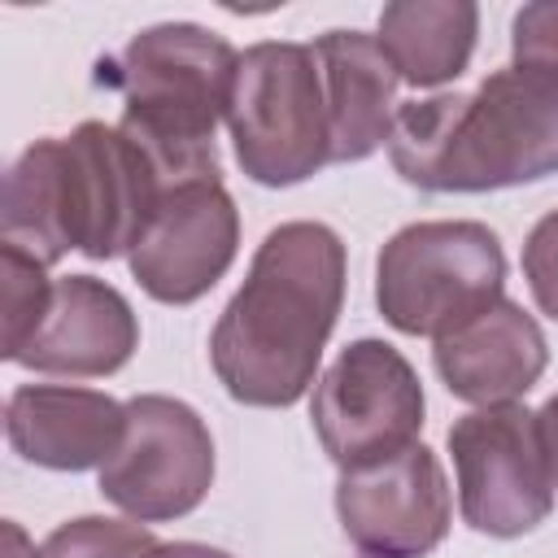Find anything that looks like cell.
I'll list each match as a JSON object with an SVG mask.
<instances>
[{
  "mask_svg": "<svg viewBox=\"0 0 558 558\" xmlns=\"http://www.w3.org/2000/svg\"><path fill=\"white\" fill-rule=\"evenodd\" d=\"M235 65L240 52L196 22L148 26L109 61V83L126 100L118 131L144 148L166 192L218 179L214 131L227 118Z\"/></svg>",
  "mask_w": 558,
  "mask_h": 558,
  "instance_id": "obj_3",
  "label": "cell"
},
{
  "mask_svg": "<svg viewBox=\"0 0 558 558\" xmlns=\"http://www.w3.org/2000/svg\"><path fill=\"white\" fill-rule=\"evenodd\" d=\"M432 357H436V375L458 401L506 405L541 379L549 362V344L541 323L519 301L501 296L471 323L440 336Z\"/></svg>",
  "mask_w": 558,
  "mask_h": 558,
  "instance_id": "obj_14",
  "label": "cell"
},
{
  "mask_svg": "<svg viewBox=\"0 0 558 558\" xmlns=\"http://www.w3.org/2000/svg\"><path fill=\"white\" fill-rule=\"evenodd\" d=\"M510 31H514L510 35V52H514L510 65L541 70V74L558 78V0L523 4L514 13V26Z\"/></svg>",
  "mask_w": 558,
  "mask_h": 558,
  "instance_id": "obj_20",
  "label": "cell"
},
{
  "mask_svg": "<svg viewBox=\"0 0 558 558\" xmlns=\"http://www.w3.org/2000/svg\"><path fill=\"white\" fill-rule=\"evenodd\" d=\"M0 270H4V362H17L26 340L39 331L48 305H52V283L44 275V262L22 253L17 244L0 240Z\"/></svg>",
  "mask_w": 558,
  "mask_h": 558,
  "instance_id": "obj_18",
  "label": "cell"
},
{
  "mask_svg": "<svg viewBox=\"0 0 558 558\" xmlns=\"http://www.w3.org/2000/svg\"><path fill=\"white\" fill-rule=\"evenodd\" d=\"M462 519L484 536H523L554 510L541 418L519 401L480 405L449 427Z\"/></svg>",
  "mask_w": 558,
  "mask_h": 558,
  "instance_id": "obj_6",
  "label": "cell"
},
{
  "mask_svg": "<svg viewBox=\"0 0 558 558\" xmlns=\"http://www.w3.org/2000/svg\"><path fill=\"white\" fill-rule=\"evenodd\" d=\"M480 9L471 0H397L379 13V48L410 87L453 83L475 52Z\"/></svg>",
  "mask_w": 558,
  "mask_h": 558,
  "instance_id": "obj_16",
  "label": "cell"
},
{
  "mask_svg": "<svg viewBox=\"0 0 558 558\" xmlns=\"http://www.w3.org/2000/svg\"><path fill=\"white\" fill-rule=\"evenodd\" d=\"M4 436L13 453L48 471L105 466L126 436V405L96 388L22 384L4 401Z\"/></svg>",
  "mask_w": 558,
  "mask_h": 558,
  "instance_id": "obj_13",
  "label": "cell"
},
{
  "mask_svg": "<svg viewBox=\"0 0 558 558\" xmlns=\"http://www.w3.org/2000/svg\"><path fill=\"white\" fill-rule=\"evenodd\" d=\"M240 214L222 179L170 187L135 248L126 253L135 283L161 305H192L235 262Z\"/></svg>",
  "mask_w": 558,
  "mask_h": 558,
  "instance_id": "obj_10",
  "label": "cell"
},
{
  "mask_svg": "<svg viewBox=\"0 0 558 558\" xmlns=\"http://www.w3.org/2000/svg\"><path fill=\"white\" fill-rule=\"evenodd\" d=\"M4 558H39V554L26 545V536H22L17 523H4Z\"/></svg>",
  "mask_w": 558,
  "mask_h": 558,
  "instance_id": "obj_24",
  "label": "cell"
},
{
  "mask_svg": "<svg viewBox=\"0 0 558 558\" xmlns=\"http://www.w3.org/2000/svg\"><path fill=\"white\" fill-rule=\"evenodd\" d=\"M388 157L427 192H493L558 174V78L493 70L475 92H440L397 109Z\"/></svg>",
  "mask_w": 558,
  "mask_h": 558,
  "instance_id": "obj_2",
  "label": "cell"
},
{
  "mask_svg": "<svg viewBox=\"0 0 558 558\" xmlns=\"http://www.w3.org/2000/svg\"><path fill=\"white\" fill-rule=\"evenodd\" d=\"M423 384L414 366L388 340H353L318 375L310 418L318 445L340 471L392 458L418 445L423 432Z\"/></svg>",
  "mask_w": 558,
  "mask_h": 558,
  "instance_id": "obj_7",
  "label": "cell"
},
{
  "mask_svg": "<svg viewBox=\"0 0 558 558\" xmlns=\"http://www.w3.org/2000/svg\"><path fill=\"white\" fill-rule=\"evenodd\" d=\"M336 514L371 558H423L449 532V480L427 445L340 471Z\"/></svg>",
  "mask_w": 558,
  "mask_h": 558,
  "instance_id": "obj_9",
  "label": "cell"
},
{
  "mask_svg": "<svg viewBox=\"0 0 558 558\" xmlns=\"http://www.w3.org/2000/svg\"><path fill=\"white\" fill-rule=\"evenodd\" d=\"M344 305V244L327 222H279L227 301L209 362L244 405H292L318 384L327 336Z\"/></svg>",
  "mask_w": 558,
  "mask_h": 558,
  "instance_id": "obj_1",
  "label": "cell"
},
{
  "mask_svg": "<svg viewBox=\"0 0 558 558\" xmlns=\"http://www.w3.org/2000/svg\"><path fill=\"white\" fill-rule=\"evenodd\" d=\"M153 532L126 519L83 514L52 527L39 545V558H144L153 549Z\"/></svg>",
  "mask_w": 558,
  "mask_h": 558,
  "instance_id": "obj_19",
  "label": "cell"
},
{
  "mask_svg": "<svg viewBox=\"0 0 558 558\" xmlns=\"http://www.w3.org/2000/svg\"><path fill=\"white\" fill-rule=\"evenodd\" d=\"M541 418V436H545V453H549V471H554V488H558V392L536 410Z\"/></svg>",
  "mask_w": 558,
  "mask_h": 558,
  "instance_id": "obj_23",
  "label": "cell"
},
{
  "mask_svg": "<svg viewBox=\"0 0 558 558\" xmlns=\"http://www.w3.org/2000/svg\"><path fill=\"white\" fill-rule=\"evenodd\" d=\"M214 484V436L205 418L174 397L144 392L126 401V436L100 466V497L135 523L192 514Z\"/></svg>",
  "mask_w": 558,
  "mask_h": 558,
  "instance_id": "obj_8",
  "label": "cell"
},
{
  "mask_svg": "<svg viewBox=\"0 0 558 558\" xmlns=\"http://www.w3.org/2000/svg\"><path fill=\"white\" fill-rule=\"evenodd\" d=\"M523 275H527V288L536 296V305L558 318V209H549L532 231H527V244H523Z\"/></svg>",
  "mask_w": 558,
  "mask_h": 558,
  "instance_id": "obj_21",
  "label": "cell"
},
{
  "mask_svg": "<svg viewBox=\"0 0 558 558\" xmlns=\"http://www.w3.org/2000/svg\"><path fill=\"white\" fill-rule=\"evenodd\" d=\"M144 558H231V554L201 545V541H166V545H153Z\"/></svg>",
  "mask_w": 558,
  "mask_h": 558,
  "instance_id": "obj_22",
  "label": "cell"
},
{
  "mask_svg": "<svg viewBox=\"0 0 558 558\" xmlns=\"http://www.w3.org/2000/svg\"><path fill=\"white\" fill-rule=\"evenodd\" d=\"M227 126L253 183L292 187L331 161V126L318 57L310 44L262 39L240 52Z\"/></svg>",
  "mask_w": 558,
  "mask_h": 558,
  "instance_id": "obj_5",
  "label": "cell"
},
{
  "mask_svg": "<svg viewBox=\"0 0 558 558\" xmlns=\"http://www.w3.org/2000/svg\"><path fill=\"white\" fill-rule=\"evenodd\" d=\"M501 240L471 218L401 227L375 262V305L405 336H449L501 301Z\"/></svg>",
  "mask_w": 558,
  "mask_h": 558,
  "instance_id": "obj_4",
  "label": "cell"
},
{
  "mask_svg": "<svg viewBox=\"0 0 558 558\" xmlns=\"http://www.w3.org/2000/svg\"><path fill=\"white\" fill-rule=\"evenodd\" d=\"M323 74L327 126H331V161H362L379 144H388L397 122V83L388 52L366 31H327L310 44Z\"/></svg>",
  "mask_w": 558,
  "mask_h": 558,
  "instance_id": "obj_15",
  "label": "cell"
},
{
  "mask_svg": "<svg viewBox=\"0 0 558 558\" xmlns=\"http://www.w3.org/2000/svg\"><path fill=\"white\" fill-rule=\"evenodd\" d=\"M61 144L70 170L74 248L96 262L131 253L157 201L166 196V183L157 179L153 161L135 140L105 122H83Z\"/></svg>",
  "mask_w": 558,
  "mask_h": 558,
  "instance_id": "obj_11",
  "label": "cell"
},
{
  "mask_svg": "<svg viewBox=\"0 0 558 558\" xmlns=\"http://www.w3.org/2000/svg\"><path fill=\"white\" fill-rule=\"evenodd\" d=\"M0 240L39 257L44 266L74 248V205H70V170L65 144L57 135L35 140L4 179Z\"/></svg>",
  "mask_w": 558,
  "mask_h": 558,
  "instance_id": "obj_17",
  "label": "cell"
},
{
  "mask_svg": "<svg viewBox=\"0 0 558 558\" xmlns=\"http://www.w3.org/2000/svg\"><path fill=\"white\" fill-rule=\"evenodd\" d=\"M140 344L135 310L118 288L92 275H65L52 283V305L39 331L17 353L22 366L44 375H113L131 362Z\"/></svg>",
  "mask_w": 558,
  "mask_h": 558,
  "instance_id": "obj_12",
  "label": "cell"
}]
</instances>
